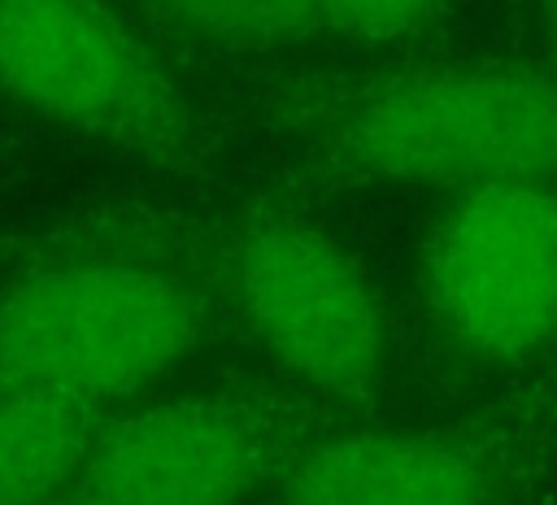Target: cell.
<instances>
[{
	"instance_id": "1",
	"label": "cell",
	"mask_w": 557,
	"mask_h": 505,
	"mask_svg": "<svg viewBox=\"0 0 557 505\" xmlns=\"http://www.w3.org/2000/svg\"><path fill=\"white\" fill-rule=\"evenodd\" d=\"M261 131L305 178L331 187L557 183V65L535 61H387L265 78Z\"/></svg>"
},
{
	"instance_id": "2",
	"label": "cell",
	"mask_w": 557,
	"mask_h": 505,
	"mask_svg": "<svg viewBox=\"0 0 557 505\" xmlns=\"http://www.w3.org/2000/svg\"><path fill=\"white\" fill-rule=\"evenodd\" d=\"M109 209L126 239L178 266L305 401L331 418H357L374 405L392 353L387 309L361 261L318 222L278 205Z\"/></svg>"
},
{
	"instance_id": "3",
	"label": "cell",
	"mask_w": 557,
	"mask_h": 505,
	"mask_svg": "<svg viewBox=\"0 0 557 505\" xmlns=\"http://www.w3.org/2000/svg\"><path fill=\"white\" fill-rule=\"evenodd\" d=\"M213 327L205 292L100 205L48 226L0 279V387L113 405L178 370Z\"/></svg>"
},
{
	"instance_id": "4",
	"label": "cell",
	"mask_w": 557,
	"mask_h": 505,
	"mask_svg": "<svg viewBox=\"0 0 557 505\" xmlns=\"http://www.w3.org/2000/svg\"><path fill=\"white\" fill-rule=\"evenodd\" d=\"M413 322L431 361L487 392L557 374V183L448 192L413 257Z\"/></svg>"
},
{
	"instance_id": "5",
	"label": "cell",
	"mask_w": 557,
	"mask_h": 505,
	"mask_svg": "<svg viewBox=\"0 0 557 505\" xmlns=\"http://www.w3.org/2000/svg\"><path fill=\"white\" fill-rule=\"evenodd\" d=\"M0 91L165 174L205 178L222 161L209 113L109 0H0Z\"/></svg>"
},
{
	"instance_id": "6",
	"label": "cell",
	"mask_w": 557,
	"mask_h": 505,
	"mask_svg": "<svg viewBox=\"0 0 557 505\" xmlns=\"http://www.w3.org/2000/svg\"><path fill=\"white\" fill-rule=\"evenodd\" d=\"M270 492L274 505H557V374L435 422L326 427Z\"/></svg>"
},
{
	"instance_id": "7",
	"label": "cell",
	"mask_w": 557,
	"mask_h": 505,
	"mask_svg": "<svg viewBox=\"0 0 557 505\" xmlns=\"http://www.w3.org/2000/svg\"><path fill=\"white\" fill-rule=\"evenodd\" d=\"M331 422L305 396L196 392L109 418L78 492L117 505H239Z\"/></svg>"
},
{
	"instance_id": "8",
	"label": "cell",
	"mask_w": 557,
	"mask_h": 505,
	"mask_svg": "<svg viewBox=\"0 0 557 505\" xmlns=\"http://www.w3.org/2000/svg\"><path fill=\"white\" fill-rule=\"evenodd\" d=\"M113 405L0 387V505H52L78 492Z\"/></svg>"
},
{
	"instance_id": "9",
	"label": "cell",
	"mask_w": 557,
	"mask_h": 505,
	"mask_svg": "<svg viewBox=\"0 0 557 505\" xmlns=\"http://www.w3.org/2000/svg\"><path fill=\"white\" fill-rule=\"evenodd\" d=\"M135 13L187 48L209 52H274L318 35L313 0H131Z\"/></svg>"
},
{
	"instance_id": "10",
	"label": "cell",
	"mask_w": 557,
	"mask_h": 505,
	"mask_svg": "<svg viewBox=\"0 0 557 505\" xmlns=\"http://www.w3.org/2000/svg\"><path fill=\"white\" fill-rule=\"evenodd\" d=\"M318 26L357 44H405L426 35L453 0H313Z\"/></svg>"
},
{
	"instance_id": "11",
	"label": "cell",
	"mask_w": 557,
	"mask_h": 505,
	"mask_svg": "<svg viewBox=\"0 0 557 505\" xmlns=\"http://www.w3.org/2000/svg\"><path fill=\"white\" fill-rule=\"evenodd\" d=\"M535 26H540V57L557 65V0H531Z\"/></svg>"
},
{
	"instance_id": "12",
	"label": "cell",
	"mask_w": 557,
	"mask_h": 505,
	"mask_svg": "<svg viewBox=\"0 0 557 505\" xmlns=\"http://www.w3.org/2000/svg\"><path fill=\"white\" fill-rule=\"evenodd\" d=\"M52 505H117V501H104V496H91V492H70V496H61Z\"/></svg>"
}]
</instances>
